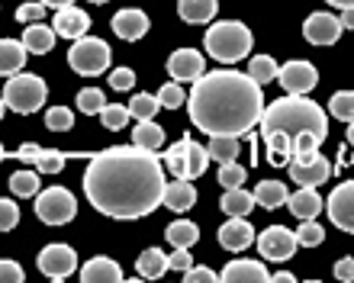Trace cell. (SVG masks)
<instances>
[{
    "label": "cell",
    "instance_id": "6da1fadb",
    "mask_svg": "<svg viewBox=\"0 0 354 283\" xmlns=\"http://www.w3.org/2000/svg\"><path fill=\"white\" fill-rule=\"evenodd\" d=\"M165 164L155 151L139 145H113L91 155L84 193L97 213L110 219H142L155 213L165 197Z\"/></svg>",
    "mask_w": 354,
    "mask_h": 283
},
{
    "label": "cell",
    "instance_id": "7a4b0ae2",
    "mask_svg": "<svg viewBox=\"0 0 354 283\" xmlns=\"http://www.w3.org/2000/svg\"><path fill=\"white\" fill-rule=\"evenodd\" d=\"M190 123L206 135H252L261 123L264 94L261 84L242 71H206L194 81L187 97Z\"/></svg>",
    "mask_w": 354,
    "mask_h": 283
},
{
    "label": "cell",
    "instance_id": "3957f363",
    "mask_svg": "<svg viewBox=\"0 0 354 283\" xmlns=\"http://www.w3.org/2000/svg\"><path fill=\"white\" fill-rule=\"evenodd\" d=\"M261 133H287L290 139L299 133H313L319 139H328V116L306 94H287L264 106Z\"/></svg>",
    "mask_w": 354,
    "mask_h": 283
},
{
    "label": "cell",
    "instance_id": "277c9868",
    "mask_svg": "<svg viewBox=\"0 0 354 283\" xmlns=\"http://www.w3.org/2000/svg\"><path fill=\"white\" fill-rule=\"evenodd\" d=\"M203 46L206 55L216 58L219 65H235L252 52V29L239 23V19H219V23L206 29Z\"/></svg>",
    "mask_w": 354,
    "mask_h": 283
},
{
    "label": "cell",
    "instance_id": "5b68a950",
    "mask_svg": "<svg viewBox=\"0 0 354 283\" xmlns=\"http://www.w3.org/2000/svg\"><path fill=\"white\" fill-rule=\"evenodd\" d=\"M3 104L13 113H36L39 106L46 104V81L39 75H29V71H17V75L7 77L3 84Z\"/></svg>",
    "mask_w": 354,
    "mask_h": 283
},
{
    "label": "cell",
    "instance_id": "8992f818",
    "mask_svg": "<svg viewBox=\"0 0 354 283\" xmlns=\"http://www.w3.org/2000/svg\"><path fill=\"white\" fill-rule=\"evenodd\" d=\"M113 61V52L103 39H93V36H81L71 42L68 48V65L75 68L81 77H97L103 75Z\"/></svg>",
    "mask_w": 354,
    "mask_h": 283
},
{
    "label": "cell",
    "instance_id": "52a82bcc",
    "mask_svg": "<svg viewBox=\"0 0 354 283\" xmlns=\"http://www.w3.org/2000/svg\"><path fill=\"white\" fill-rule=\"evenodd\" d=\"M36 216L46 226H68L77 216V203L75 193L65 187H48L36 193Z\"/></svg>",
    "mask_w": 354,
    "mask_h": 283
},
{
    "label": "cell",
    "instance_id": "ba28073f",
    "mask_svg": "<svg viewBox=\"0 0 354 283\" xmlns=\"http://www.w3.org/2000/svg\"><path fill=\"white\" fill-rule=\"evenodd\" d=\"M297 248H299L297 232H290L287 226H270L258 235V255L264 261H274V264L290 261V257L297 255Z\"/></svg>",
    "mask_w": 354,
    "mask_h": 283
},
{
    "label": "cell",
    "instance_id": "9c48e42d",
    "mask_svg": "<svg viewBox=\"0 0 354 283\" xmlns=\"http://www.w3.org/2000/svg\"><path fill=\"white\" fill-rule=\"evenodd\" d=\"M39 271L46 277H52V280H65V277H71L77 271V255L71 245H62V242H55V245H46L42 251H39Z\"/></svg>",
    "mask_w": 354,
    "mask_h": 283
},
{
    "label": "cell",
    "instance_id": "30bf717a",
    "mask_svg": "<svg viewBox=\"0 0 354 283\" xmlns=\"http://www.w3.org/2000/svg\"><path fill=\"white\" fill-rule=\"evenodd\" d=\"M326 213H328V219H332V226L354 235V180L338 184V187L328 193Z\"/></svg>",
    "mask_w": 354,
    "mask_h": 283
},
{
    "label": "cell",
    "instance_id": "8fae6325",
    "mask_svg": "<svg viewBox=\"0 0 354 283\" xmlns=\"http://www.w3.org/2000/svg\"><path fill=\"white\" fill-rule=\"evenodd\" d=\"M342 32H345L342 19L332 17V13H309L306 23H303V36L313 46H335Z\"/></svg>",
    "mask_w": 354,
    "mask_h": 283
},
{
    "label": "cell",
    "instance_id": "7c38bea8",
    "mask_svg": "<svg viewBox=\"0 0 354 283\" xmlns=\"http://www.w3.org/2000/svg\"><path fill=\"white\" fill-rule=\"evenodd\" d=\"M277 81L283 84L287 94H309L319 84V71L309 61H287L283 68H277Z\"/></svg>",
    "mask_w": 354,
    "mask_h": 283
},
{
    "label": "cell",
    "instance_id": "4fadbf2b",
    "mask_svg": "<svg viewBox=\"0 0 354 283\" xmlns=\"http://www.w3.org/2000/svg\"><path fill=\"white\" fill-rule=\"evenodd\" d=\"M203 71H206V61L194 48H177L174 55L168 58V75L174 77L177 84H190V81H196Z\"/></svg>",
    "mask_w": 354,
    "mask_h": 283
},
{
    "label": "cell",
    "instance_id": "5bb4252c",
    "mask_svg": "<svg viewBox=\"0 0 354 283\" xmlns=\"http://www.w3.org/2000/svg\"><path fill=\"white\" fill-rule=\"evenodd\" d=\"M52 29H55V36L71 39V42H75V39L87 36V29H91V17H87L84 10H77L75 3H68V7H58L55 10Z\"/></svg>",
    "mask_w": 354,
    "mask_h": 283
},
{
    "label": "cell",
    "instance_id": "9a60e30c",
    "mask_svg": "<svg viewBox=\"0 0 354 283\" xmlns=\"http://www.w3.org/2000/svg\"><path fill=\"white\" fill-rule=\"evenodd\" d=\"M219 280L223 283H264L270 280L268 267L261 261H254V257H235L229 264L219 271Z\"/></svg>",
    "mask_w": 354,
    "mask_h": 283
},
{
    "label": "cell",
    "instance_id": "2e32d148",
    "mask_svg": "<svg viewBox=\"0 0 354 283\" xmlns=\"http://www.w3.org/2000/svg\"><path fill=\"white\" fill-rule=\"evenodd\" d=\"M13 158L19 161H32L42 174H58V170L65 168L68 155L58 148H42V145H36V142H26V145H19V151L13 155Z\"/></svg>",
    "mask_w": 354,
    "mask_h": 283
},
{
    "label": "cell",
    "instance_id": "e0dca14e",
    "mask_svg": "<svg viewBox=\"0 0 354 283\" xmlns=\"http://www.w3.org/2000/svg\"><path fill=\"white\" fill-rule=\"evenodd\" d=\"M332 177V161L316 155V158L309 161H290V180H297L299 187H319V184H326Z\"/></svg>",
    "mask_w": 354,
    "mask_h": 283
},
{
    "label": "cell",
    "instance_id": "ac0fdd59",
    "mask_svg": "<svg viewBox=\"0 0 354 283\" xmlns=\"http://www.w3.org/2000/svg\"><path fill=\"white\" fill-rule=\"evenodd\" d=\"M219 245L225 248V251H245V248L254 245V228L252 222L245 216H229V222H225L223 228H219Z\"/></svg>",
    "mask_w": 354,
    "mask_h": 283
},
{
    "label": "cell",
    "instance_id": "d6986e66",
    "mask_svg": "<svg viewBox=\"0 0 354 283\" xmlns=\"http://www.w3.org/2000/svg\"><path fill=\"white\" fill-rule=\"evenodd\" d=\"M113 32L122 39V42H139L145 32H149V17L142 13V10H120L116 17H113Z\"/></svg>",
    "mask_w": 354,
    "mask_h": 283
},
{
    "label": "cell",
    "instance_id": "ffe728a7",
    "mask_svg": "<svg viewBox=\"0 0 354 283\" xmlns=\"http://www.w3.org/2000/svg\"><path fill=\"white\" fill-rule=\"evenodd\" d=\"M194 203H196V187L187 177H174L171 184H165L161 206L174 209V213H187V209H194Z\"/></svg>",
    "mask_w": 354,
    "mask_h": 283
},
{
    "label": "cell",
    "instance_id": "44dd1931",
    "mask_svg": "<svg viewBox=\"0 0 354 283\" xmlns=\"http://www.w3.org/2000/svg\"><path fill=\"white\" fill-rule=\"evenodd\" d=\"M81 280L84 283H120L122 280V267L113 261V257H91L84 267H81Z\"/></svg>",
    "mask_w": 354,
    "mask_h": 283
},
{
    "label": "cell",
    "instance_id": "7402d4cb",
    "mask_svg": "<svg viewBox=\"0 0 354 283\" xmlns=\"http://www.w3.org/2000/svg\"><path fill=\"white\" fill-rule=\"evenodd\" d=\"M287 206L299 222H303V219H316L319 213H322V197L316 193V187H299L297 193L287 197Z\"/></svg>",
    "mask_w": 354,
    "mask_h": 283
},
{
    "label": "cell",
    "instance_id": "603a6c76",
    "mask_svg": "<svg viewBox=\"0 0 354 283\" xmlns=\"http://www.w3.org/2000/svg\"><path fill=\"white\" fill-rule=\"evenodd\" d=\"M26 55L29 52L23 42H17V39H0V77H10V75H17V71H23Z\"/></svg>",
    "mask_w": 354,
    "mask_h": 283
},
{
    "label": "cell",
    "instance_id": "cb8c5ba5",
    "mask_svg": "<svg viewBox=\"0 0 354 283\" xmlns=\"http://www.w3.org/2000/svg\"><path fill=\"white\" fill-rule=\"evenodd\" d=\"M55 29L46 26L42 19L39 23H32V26H26V32H23V46H26L29 55H46V52H52V46H55Z\"/></svg>",
    "mask_w": 354,
    "mask_h": 283
},
{
    "label": "cell",
    "instance_id": "d4e9b609",
    "mask_svg": "<svg viewBox=\"0 0 354 283\" xmlns=\"http://www.w3.org/2000/svg\"><path fill=\"white\" fill-rule=\"evenodd\" d=\"M252 193H254V203L264 206V209H280L283 203H287V197H290V190H287L283 180H261Z\"/></svg>",
    "mask_w": 354,
    "mask_h": 283
},
{
    "label": "cell",
    "instance_id": "484cf974",
    "mask_svg": "<svg viewBox=\"0 0 354 283\" xmlns=\"http://www.w3.org/2000/svg\"><path fill=\"white\" fill-rule=\"evenodd\" d=\"M219 209L225 216H248L254 209V193H248L242 187H229L223 193V199H219Z\"/></svg>",
    "mask_w": 354,
    "mask_h": 283
},
{
    "label": "cell",
    "instance_id": "4316f807",
    "mask_svg": "<svg viewBox=\"0 0 354 283\" xmlns=\"http://www.w3.org/2000/svg\"><path fill=\"white\" fill-rule=\"evenodd\" d=\"M216 0H177V13L184 23H209L216 17Z\"/></svg>",
    "mask_w": 354,
    "mask_h": 283
},
{
    "label": "cell",
    "instance_id": "83f0119b",
    "mask_svg": "<svg viewBox=\"0 0 354 283\" xmlns=\"http://www.w3.org/2000/svg\"><path fill=\"white\" fill-rule=\"evenodd\" d=\"M136 271H139L145 280H158L165 271H168V255L161 248H145L139 257H136Z\"/></svg>",
    "mask_w": 354,
    "mask_h": 283
},
{
    "label": "cell",
    "instance_id": "f1b7e54d",
    "mask_svg": "<svg viewBox=\"0 0 354 283\" xmlns=\"http://www.w3.org/2000/svg\"><path fill=\"white\" fill-rule=\"evenodd\" d=\"M132 145L149 151H158L165 145V129H161L155 119H139V126L132 129Z\"/></svg>",
    "mask_w": 354,
    "mask_h": 283
},
{
    "label": "cell",
    "instance_id": "f546056e",
    "mask_svg": "<svg viewBox=\"0 0 354 283\" xmlns=\"http://www.w3.org/2000/svg\"><path fill=\"white\" fill-rule=\"evenodd\" d=\"M165 235H168V242L174 248H190L200 242V228H196V222H190V219H177V222H171V226L165 228Z\"/></svg>",
    "mask_w": 354,
    "mask_h": 283
},
{
    "label": "cell",
    "instance_id": "4dcf8cb0",
    "mask_svg": "<svg viewBox=\"0 0 354 283\" xmlns=\"http://www.w3.org/2000/svg\"><path fill=\"white\" fill-rule=\"evenodd\" d=\"M264 145H268V161L274 164V168H280V164H290V135L287 133H261Z\"/></svg>",
    "mask_w": 354,
    "mask_h": 283
},
{
    "label": "cell",
    "instance_id": "1f68e13d",
    "mask_svg": "<svg viewBox=\"0 0 354 283\" xmlns=\"http://www.w3.org/2000/svg\"><path fill=\"white\" fill-rule=\"evenodd\" d=\"M322 142H326V139H319V135H313V133L293 135V142H290V161H299V164H303V161L316 158Z\"/></svg>",
    "mask_w": 354,
    "mask_h": 283
},
{
    "label": "cell",
    "instance_id": "d6a6232c",
    "mask_svg": "<svg viewBox=\"0 0 354 283\" xmlns=\"http://www.w3.org/2000/svg\"><path fill=\"white\" fill-rule=\"evenodd\" d=\"M206 151H209V161H235L239 158V139L235 135H209V145H206Z\"/></svg>",
    "mask_w": 354,
    "mask_h": 283
},
{
    "label": "cell",
    "instance_id": "836d02e7",
    "mask_svg": "<svg viewBox=\"0 0 354 283\" xmlns=\"http://www.w3.org/2000/svg\"><path fill=\"white\" fill-rule=\"evenodd\" d=\"M206 164H209V151H206L203 145H196V142L187 135V180L203 177Z\"/></svg>",
    "mask_w": 354,
    "mask_h": 283
},
{
    "label": "cell",
    "instance_id": "e575fe53",
    "mask_svg": "<svg viewBox=\"0 0 354 283\" xmlns=\"http://www.w3.org/2000/svg\"><path fill=\"white\" fill-rule=\"evenodd\" d=\"M97 116H100L103 129L120 133V129H126V123H129V106H122V104H103V110Z\"/></svg>",
    "mask_w": 354,
    "mask_h": 283
},
{
    "label": "cell",
    "instance_id": "d590c367",
    "mask_svg": "<svg viewBox=\"0 0 354 283\" xmlns=\"http://www.w3.org/2000/svg\"><path fill=\"white\" fill-rule=\"evenodd\" d=\"M248 75L258 81V84H270V81H277V61L270 55H254L252 61H248Z\"/></svg>",
    "mask_w": 354,
    "mask_h": 283
},
{
    "label": "cell",
    "instance_id": "8d00e7d4",
    "mask_svg": "<svg viewBox=\"0 0 354 283\" xmlns=\"http://www.w3.org/2000/svg\"><path fill=\"white\" fill-rule=\"evenodd\" d=\"M328 113L342 119V123H351L354 119V90H335L332 100H328Z\"/></svg>",
    "mask_w": 354,
    "mask_h": 283
},
{
    "label": "cell",
    "instance_id": "74e56055",
    "mask_svg": "<svg viewBox=\"0 0 354 283\" xmlns=\"http://www.w3.org/2000/svg\"><path fill=\"white\" fill-rule=\"evenodd\" d=\"M165 168H168L174 177H187V135L165 151Z\"/></svg>",
    "mask_w": 354,
    "mask_h": 283
},
{
    "label": "cell",
    "instance_id": "f35d334b",
    "mask_svg": "<svg viewBox=\"0 0 354 283\" xmlns=\"http://www.w3.org/2000/svg\"><path fill=\"white\" fill-rule=\"evenodd\" d=\"M158 110H161L158 97H151V94H136L129 100V116L132 119H155Z\"/></svg>",
    "mask_w": 354,
    "mask_h": 283
},
{
    "label": "cell",
    "instance_id": "ab89813d",
    "mask_svg": "<svg viewBox=\"0 0 354 283\" xmlns=\"http://www.w3.org/2000/svg\"><path fill=\"white\" fill-rule=\"evenodd\" d=\"M75 104H77V110H81L84 116H97L103 110V104H106V97H103L100 87H84V90L77 94Z\"/></svg>",
    "mask_w": 354,
    "mask_h": 283
},
{
    "label": "cell",
    "instance_id": "60d3db41",
    "mask_svg": "<svg viewBox=\"0 0 354 283\" xmlns=\"http://www.w3.org/2000/svg\"><path fill=\"white\" fill-rule=\"evenodd\" d=\"M10 190H13L17 197H36L39 193V174L36 170H17V174L10 177Z\"/></svg>",
    "mask_w": 354,
    "mask_h": 283
},
{
    "label": "cell",
    "instance_id": "b9f144b4",
    "mask_svg": "<svg viewBox=\"0 0 354 283\" xmlns=\"http://www.w3.org/2000/svg\"><path fill=\"white\" fill-rule=\"evenodd\" d=\"M297 242L303 248H319L322 242H326V228L316 226L313 219H303V226L297 228Z\"/></svg>",
    "mask_w": 354,
    "mask_h": 283
},
{
    "label": "cell",
    "instance_id": "7bdbcfd3",
    "mask_svg": "<svg viewBox=\"0 0 354 283\" xmlns=\"http://www.w3.org/2000/svg\"><path fill=\"white\" fill-rule=\"evenodd\" d=\"M75 123V113L68 110V106H52L46 113V129L48 133H68Z\"/></svg>",
    "mask_w": 354,
    "mask_h": 283
},
{
    "label": "cell",
    "instance_id": "ee69618b",
    "mask_svg": "<svg viewBox=\"0 0 354 283\" xmlns=\"http://www.w3.org/2000/svg\"><path fill=\"white\" fill-rule=\"evenodd\" d=\"M245 177H248V170H245L239 161H223V164H219V184H223L225 190H229V187H242Z\"/></svg>",
    "mask_w": 354,
    "mask_h": 283
},
{
    "label": "cell",
    "instance_id": "f6af8a7d",
    "mask_svg": "<svg viewBox=\"0 0 354 283\" xmlns=\"http://www.w3.org/2000/svg\"><path fill=\"white\" fill-rule=\"evenodd\" d=\"M158 104L165 106V110H177L180 104H187V97H184V90H180V84L177 81H171V84H165L158 90Z\"/></svg>",
    "mask_w": 354,
    "mask_h": 283
},
{
    "label": "cell",
    "instance_id": "bcb514c9",
    "mask_svg": "<svg viewBox=\"0 0 354 283\" xmlns=\"http://www.w3.org/2000/svg\"><path fill=\"white\" fill-rule=\"evenodd\" d=\"M17 222H19V206L13 199H0V232L17 228Z\"/></svg>",
    "mask_w": 354,
    "mask_h": 283
},
{
    "label": "cell",
    "instance_id": "7dc6e473",
    "mask_svg": "<svg viewBox=\"0 0 354 283\" xmlns=\"http://www.w3.org/2000/svg\"><path fill=\"white\" fill-rule=\"evenodd\" d=\"M46 3L42 0H36V3H23V7H17V19L19 23H39V19L46 17Z\"/></svg>",
    "mask_w": 354,
    "mask_h": 283
},
{
    "label": "cell",
    "instance_id": "c3c4849f",
    "mask_svg": "<svg viewBox=\"0 0 354 283\" xmlns=\"http://www.w3.org/2000/svg\"><path fill=\"white\" fill-rule=\"evenodd\" d=\"M132 84H136V71H132V68H116V71L110 75L113 90H129Z\"/></svg>",
    "mask_w": 354,
    "mask_h": 283
},
{
    "label": "cell",
    "instance_id": "681fc988",
    "mask_svg": "<svg viewBox=\"0 0 354 283\" xmlns=\"http://www.w3.org/2000/svg\"><path fill=\"white\" fill-rule=\"evenodd\" d=\"M23 267L17 261H0V283H23Z\"/></svg>",
    "mask_w": 354,
    "mask_h": 283
},
{
    "label": "cell",
    "instance_id": "f907efd6",
    "mask_svg": "<svg viewBox=\"0 0 354 283\" xmlns=\"http://www.w3.org/2000/svg\"><path fill=\"white\" fill-rule=\"evenodd\" d=\"M184 277H187V283H216V280H219V274H216V271H209V267H194V264H190V267H187V271H184Z\"/></svg>",
    "mask_w": 354,
    "mask_h": 283
},
{
    "label": "cell",
    "instance_id": "816d5d0a",
    "mask_svg": "<svg viewBox=\"0 0 354 283\" xmlns=\"http://www.w3.org/2000/svg\"><path fill=\"white\" fill-rule=\"evenodd\" d=\"M190 264H194V257L187 248H174V255H168V271H187Z\"/></svg>",
    "mask_w": 354,
    "mask_h": 283
},
{
    "label": "cell",
    "instance_id": "f5cc1de1",
    "mask_svg": "<svg viewBox=\"0 0 354 283\" xmlns=\"http://www.w3.org/2000/svg\"><path fill=\"white\" fill-rule=\"evenodd\" d=\"M335 277L338 280H345V283L354 280V257H342V261H335Z\"/></svg>",
    "mask_w": 354,
    "mask_h": 283
},
{
    "label": "cell",
    "instance_id": "db71d44e",
    "mask_svg": "<svg viewBox=\"0 0 354 283\" xmlns=\"http://www.w3.org/2000/svg\"><path fill=\"white\" fill-rule=\"evenodd\" d=\"M342 26H345V29H354V7H345V10H342Z\"/></svg>",
    "mask_w": 354,
    "mask_h": 283
},
{
    "label": "cell",
    "instance_id": "11a10c76",
    "mask_svg": "<svg viewBox=\"0 0 354 283\" xmlns=\"http://www.w3.org/2000/svg\"><path fill=\"white\" fill-rule=\"evenodd\" d=\"M270 280H277V283H293V280H297V277H293V274H287V271H280V274H274V277H270Z\"/></svg>",
    "mask_w": 354,
    "mask_h": 283
},
{
    "label": "cell",
    "instance_id": "9f6ffc18",
    "mask_svg": "<svg viewBox=\"0 0 354 283\" xmlns=\"http://www.w3.org/2000/svg\"><path fill=\"white\" fill-rule=\"evenodd\" d=\"M42 3H46V7H68V3H75V0H42Z\"/></svg>",
    "mask_w": 354,
    "mask_h": 283
},
{
    "label": "cell",
    "instance_id": "6f0895ef",
    "mask_svg": "<svg viewBox=\"0 0 354 283\" xmlns=\"http://www.w3.org/2000/svg\"><path fill=\"white\" fill-rule=\"evenodd\" d=\"M326 3H332V7L345 10V7H354V0H326Z\"/></svg>",
    "mask_w": 354,
    "mask_h": 283
},
{
    "label": "cell",
    "instance_id": "680465c9",
    "mask_svg": "<svg viewBox=\"0 0 354 283\" xmlns=\"http://www.w3.org/2000/svg\"><path fill=\"white\" fill-rule=\"evenodd\" d=\"M348 142H351V145H354V119H351V123H348Z\"/></svg>",
    "mask_w": 354,
    "mask_h": 283
},
{
    "label": "cell",
    "instance_id": "91938a15",
    "mask_svg": "<svg viewBox=\"0 0 354 283\" xmlns=\"http://www.w3.org/2000/svg\"><path fill=\"white\" fill-rule=\"evenodd\" d=\"M3 110H7V104H3V97H0V119H3Z\"/></svg>",
    "mask_w": 354,
    "mask_h": 283
},
{
    "label": "cell",
    "instance_id": "94428289",
    "mask_svg": "<svg viewBox=\"0 0 354 283\" xmlns=\"http://www.w3.org/2000/svg\"><path fill=\"white\" fill-rule=\"evenodd\" d=\"M91 3H110V0H91Z\"/></svg>",
    "mask_w": 354,
    "mask_h": 283
},
{
    "label": "cell",
    "instance_id": "6125c7cd",
    "mask_svg": "<svg viewBox=\"0 0 354 283\" xmlns=\"http://www.w3.org/2000/svg\"><path fill=\"white\" fill-rule=\"evenodd\" d=\"M0 155H3V145H0Z\"/></svg>",
    "mask_w": 354,
    "mask_h": 283
},
{
    "label": "cell",
    "instance_id": "be15d7a7",
    "mask_svg": "<svg viewBox=\"0 0 354 283\" xmlns=\"http://www.w3.org/2000/svg\"><path fill=\"white\" fill-rule=\"evenodd\" d=\"M3 158H7V155H0V161H3Z\"/></svg>",
    "mask_w": 354,
    "mask_h": 283
}]
</instances>
